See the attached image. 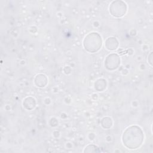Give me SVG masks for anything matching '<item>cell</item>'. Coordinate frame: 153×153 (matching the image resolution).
I'll return each mask as SVG.
<instances>
[{"instance_id": "obj_1", "label": "cell", "mask_w": 153, "mask_h": 153, "mask_svg": "<svg viewBox=\"0 0 153 153\" xmlns=\"http://www.w3.org/2000/svg\"><path fill=\"white\" fill-rule=\"evenodd\" d=\"M143 135L140 128L137 126L128 127L124 133L123 141L130 149H136L142 144Z\"/></svg>"}]
</instances>
